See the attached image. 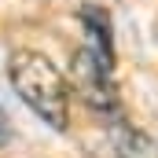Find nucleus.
<instances>
[{
    "mask_svg": "<svg viewBox=\"0 0 158 158\" xmlns=\"http://www.w3.org/2000/svg\"><path fill=\"white\" fill-rule=\"evenodd\" d=\"M110 140H114L118 158H158V140L129 121H118L110 129Z\"/></svg>",
    "mask_w": 158,
    "mask_h": 158,
    "instance_id": "4",
    "label": "nucleus"
},
{
    "mask_svg": "<svg viewBox=\"0 0 158 158\" xmlns=\"http://www.w3.org/2000/svg\"><path fill=\"white\" fill-rule=\"evenodd\" d=\"M7 77L19 99L37 114L48 129L63 132L70 125V85L59 74V66L33 48H19L7 59Z\"/></svg>",
    "mask_w": 158,
    "mask_h": 158,
    "instance_id": "1",
    "label": "nucleus"
},
{
    "mask_svg": "<svg viewBox=\"0 0 158 158\" xmlns=\"http://www.w3.org/2000/svg\"><path fill=\"white\" fill-rule=\"evenodd\" d=\"M70 81L77 88V96L99 114H114L118 110V85H114V66L99 63L88 48L74 52L70 59Z\"/></svg>",
    "mask_w": 158,
    "mask_h": 158,
    "instance_id": "2",
    "label": "nucleus"
},
{
    "mask_svg": "<svg viewBox=\"0 0 158 158\" xmlns=\"http://www.w3.org/2000/svg\"><path fill=\"white\" fill-rule=\"evenodd\" d=\"M81 22H85V30H88V52L99 59V63H107V66H114V44H110V19H107V11L103 7H96V4H85L81 7Z\"/></svg>",
    "mask_w": 158,
    "mask_h": 158,
    "instance_id": "3",
    "label": "nucleus"
},
{
    "mask_svg": "<svg viewBox=\"0 0 158 158\" xmlns=\"http://www.w3.org/2000/svg\"><path fill=\"white\" fill-rule=\"evenodd\" d=\"M4 143H11V118H7V110L0 107V147Z\"/></svg>",
    "mask_w": 158,
    "mask_h": 158,
    "instance_id": "5",
    "label": "nucleus"
}]
</instances>
